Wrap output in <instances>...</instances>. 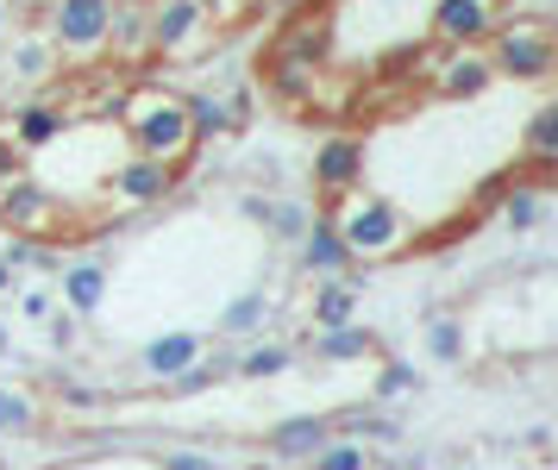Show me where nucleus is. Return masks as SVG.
<instances>
[{
    "label": "nucleus",
    "instance_id": "4c0bfd02",
    "mask_svg": "<svg viewBox=\"0 0 558 470\" xmlns=\"http://www.w3.org/2000/svg\"><path fill=\"white\" fill-rule=\"evenodd\" d=\"M7 289H13V270H7V264H0V296H7Z\"/></svg>",
    "mask_w": 558,
    "mask_h": 470
},
{
    "label": "nucleus",
    "instance_id": "ddd939ff",
    "mask_svg": "<svg viewBox=\"0 0 558 470\" xmlns=\"http://www.w3.org/2000/svg\"><path fill=\"white\" fill-rule=\"evenodd\" d=\"M332 439V421H314V414H295V421H277L270 426V458H289V465H307L314 451Z\"/></svg>",
    "mask_w": 558,
    "mask_h": 470
},
{
    "label": "nucleus",
    "instance_id": "393cba45",
    "mask_svg": "<svg viewBox=\"0 0 558 470\" xmlns=\"http://www.w3.org/2000/svg\"><path fill=\"white\" fill-rule=\"evenodd\" d=\"M307 470H371V451H364V439H345V433H332L327 446L307 458Z\"/></svg>",
    "mask_w": 558,
    "mask_h": 470
},
{
    "label": "nucleus",
    "instance_id": "dca6fc26",
    "mask_svg": "<svg viewBox=\"0 0 558 470\" xmlns=\"http://www.w3.org/2000/svg\"><path fill=\"white\" fill-rule=\"evenodd\" d=\"M307 346H314V358H320V364H357V358H377V351H383L377 333H371L364 321L332 326V333H314Z\"/></svg>",
    "mask_w": 558,
    "mask_h": 470
},
{
    "label": "nucleus",
    "instance_id": "2f4dec72",
    "mask_svg": "<svg viewBox=\"0 0 558 470\" xmlns=\"http://www.w3.org/2000/svg\"><path fill=\"white\" fill-rule=\"evenodd\" d=\"M202 7H207V25H239L252 0H202Z\"/></svg>",
    "mask_w": 558,
    "mask_h": 470
},
{
    "label": "nucleus",
    "instance_id": "aec40b11",
    "mask_svg": "<svg viewBox=\"0 0 558 470\" xmlns=\"http://www.w3.org/2000/svg\"><path fill=\"white\" fill-rule=\"evenodd\" d=\"M107 50L120 57H145L151 50V13L138 0H113V32H107Z\"/></svg>",
    "mask_w": 558,
    "mask_h": 470
},
{
    "label": "nucleus",
    "instance_id": "2eb2a0df",
    "mask_svg": "<svg viewBox=\"0 0 558 470\" xmlns=\"http://www.w3.org/2000/svg\"><path fill=\"white\" fill-rule=\"evenodd\" d=\"M63 276V308L70 314H101V301H107V264H95V257H76L70 270H57Z\"/></svg>",
    "mask_w": 558,
    "mask_h": 470
},
{
    "label": "nucleus",
    "instance_id": "ea45409f",
    "mask_svg": "<svg viewBox=\"0 0 558 470\" xmlns=\"http://www.w3.org/2000/svg\"><path fill=\"white\" fill-rule=\"evenodd\" d=\"M553 75H558V57H553Z\"/></svg>",
    "mask_w": 558,
    "mask_h": 470
},
{
    "label": "nucleus",
    "instance_id": "72a5a7b5",
    "mask_svg": "<svg viewBox=\"0 0 558 470\" xmlns=\"http://www.w3.org/2000/svg\"><path fill=\"white\" fill-rule=\"evenodd\" d=\"M20 314H26V321H45V314H51V289H26V296H20Z\"/></svg>",
    "mask_w": 558,
    "mask_h": 470
},
{
    "label": "nucleus",
    "instance_id": "9b49d317",
    "mask_svg": "<svg viewBox=\"0 0 558 470\" xmlns=\"http://www.w3.org/2000/svg\"><path fill=\"white\" fill-rule=\"evenodd\" d=\"M70 132V113L51 107V100H26V107H13V120H7V145L13 150H45L57 145Z\"/></svg>",
    "mask_w": 558,
    "mask_h": 470
},
{
    "label": "nucleus",
    "instance_id": "58836bf2",
    "mask_svg": "<svg viewBox=\"0 0 558 470\" xmlns=\"http://www.w3.org/2000/svg\"><path fill=\"white\" fill-rule=\"evenodd\" d=\"M546 7H553V13H558V0H546Z\"/></svg>",
    "mask_w": 558,
    "mask_h": 470
},
{
    "label": "nucleus",
    "instance_id": "a211bd4d",
    "mask_svg": "<svg viewBox=\"0 0 558 470\" xmlns=\"http://www.w3.org/2000/svg\"><path fill=\"white\" fill-rule=\"evenodd\" d=\"M245 214H252L257 226H270V239H282V245H302L307 220H314L295 201H264V195H245Z\"/></svg>",
    "mask_w": 558,
    "mask_h": 470
},
{
    "label": "nucleus",
    "instance_id": "1a4fd4ad",
    "mask_svg": "<svg viewBox=\"0 0 558 470\" xmlns=\"http://www.w3.org/2000/svg\"><path fill=\"white\" fill-rule=\"evenodd\" d=\"M177 176L170 164H157V157H138L132 150L126 164H113L107 170V201H126V207H157L163 195H177Z\"/></svg>",
    "mask_w": 558,
    "mask_h": 470
},
{
    "label": "nucleus",
    "instance_id": "9d476101",
    "mask_svg": "<svg viewBox=\"0 0 558 470\" xmlns=\"http://www.w3.org/2000/svg\"><path fill=\"white\" fill-rule=\"evenodd\" d=\"M427 75H433V95H446V100H477L496 82L483 50H446V57H433Z\"/></svg>",
    "mask_w": 558,
    "mask_h": 470
},
{
    "label": "nucleus",
    "instance_id": "0eeeda50",
    "mask_svg": "<svg viewBox=\"0 0 558 470\" xmlns=\"http://www.w3.org/2000/svg\"><path fill=\"white\" fill-rule=\"evenodd\" d=\"M364 164H371V145H364L357 132H327V138L314 145V189L327 195V207L339 195L364 189Z\"/></svg>",
    "mask_w": 558,
    "mask_h": 470
},
{
    "label": "nucleus",
    "instance_id": "20e7f679",
    "mask_svg": "<svg viewBox=\"0 0 558 470\" xmlns=\"http://www.w3.org/2000/svg\"><path fill=\"white\" fill-rule=\"evenodd\" d=\"M76 214L63 207V195L57 189H45V182H32V176H20V182H0V226L13 232V239H76L82 226H70Z\"/></svg>",
    "mask_w": 558,
    "mask_h": 470
},
{
    "label": "nucleus",
    "instance_id": "f3484780",
    "mask_svg": "<svg viewBox=\"0 0 558 470\" xmlns=\"http://www.w3.org/2000/svg\"><path fill=\"white\" fill-rule=\"evenodd\" d=\"M314 333H332V326H352L357 314V276H327V282H314Z\"/></svg>",
    "mask_w": 558,
    "mask_h": 470
},
{
    "label": "nucleus",
    "instance_id": "39448f33",
    "mask_svg": "<svg viewBox=\"0 0 558 470\" xmlns=\"http://www.w3.org/2000/svg\"><path fill=\"white\" fill-rule=\"evenodd\" d=\"M45 32H51L57 57L95 63V57L107 50V32H113V0H57Z\"/></svg>",
    "mask_w": 558,
    "mask_h": 470
},
{
    "label": "nucleus",
    "instance_id": "4468645a",
    "mask_svg": "<svg viewBox=\"0 0 558 470\" xmlns=\"http://www.w3.org/2000/svg\"><path fill=\"white\" fill-rule=\"evenodd\" d=\"M302 264L314 270V282H327V276H345L352 270V257H345V245H339V232H332L327 214H314L302 232Z\"/></svg>",
    "mask_w": 558,
    "mask_h": 470
},
{
    "label": "nucleus",
    "instance_id": "cd10ccee",
    "mask_svg": "<svg viewBox=\"0 0 558 470\" xmlns=\"http://www.w3.org/2000/svg\"><path fill=\"white\" fill-rule=\"evenodd\" d=\"M289 358H295L289 346H252L245 358H239V376H252V383H264V376H282V371H289Z\"/></svg>",
    "mask_w": 558,
    "mask_h": 470
},
{
    "label": "nucleus",
    "instance_id": "6e6552de",
    "mask_svg": "<svg viewBox=\"0 0 558 470\" xmlns=\"http://www.w3.org/2000/svg\"><path fill=\"white\" fill-rule=\"evenodd\" d=\"M496 20H502L496 0H439L433 7V38L446 50H477V45H489Z\"/></svg>",
    "mask_w": 558,
    "mask_h": 470
},
{
    "label": "nucleus",
    "instance_id": "bb28decb",
    "mask_svg": "<svg viewBox=\"0 0 558 470\" xmlns=\"http://www.w3.org/2000/svg\"><path fill=\"white\" fill-rule=\"evenodd\" d=\"M38 426V401L26 389H0V433H32Z\"/></svg>",
    "mask_w": 558,
    "mask_h": 470
},
{
    "label": "nucleus",
    "instance_id": "423d86ee",
    "mask_svg": "<svg viewBox=\"0 0 558 470\" xmlns=\"http://www.w3.org/2000/svg\"><path fill=\"white\" fill-rule=\"evenodd\" d=\"M145 13H151V57H163V63L195 57V50H202V38L214 32L202 0H151Z\"/></svg>",
    "mask_w": 558,
    "mask_h": 470
},
{
    "label": "nucleus",
    "instance_id": "f03ea898",
    "mask_svg": "<svg viewBox=\"0 0 558 470\" xmlns=\"http://www.w3.org/2000/svg\"><path fill=\"white\" fill-rule=\"evenodd\" d=\"M332 232H339V245L352 264H389V257H402L414 245V220H408V207H396L389 195L377 189H352V195H339L327 207Z\"/></svg>",
    "mask_w": 558,
    "mask_h": 470
},
{
    "label": "nucleus",
    "instance_id": "a878e982",
    "mask_svg": "<svg viewBox=\"0 0 558 470\" xmlns=\"http://www.w3.org/2000/svg\"><path fill=\"white\" fill-rule=\"evenodd\" d=\"M264 321H270V296H264V289H245L239 301H227V314H220V333H257Z\"/></svg>",
    "mask_w": 558,
    "mask_h": 470
},
{
    "label": "nucleus",
    "instance_id": "7ed1b4c3",
    "mask_svg": "<svg viewBox=\"0 0 558 470\" xmlns=\"http://www.w3.org/2000/svg\"><path fill=\"white\" fill-rule=\"evenodd\" d=\"M558 57V25L546 13H502L496 32H489V70L514 75V82H539L553 75Z\"/></svg>",
    "mask_w": 558,
    "mask_h": 470
},
{
    "label": "nucleus",
    "instance_id": "c9c22d12",
    "mask_svg": "<svg viewBox=\"0 0 558 470\" xmlns=\"http://www.w3.org/2000/svg\"><path fill=\"white\" fill-rule=\"evenodd\" d=\"M13 38V0H0V45Z\"/></svg>",
    "mask_w": 558,
    "mask_h": 470
},
{
    "label": "nucleus",
    "instance_id": "b1692460",
    "mask_svg": "<svg viewBox=\"0 0 558 470\" xmlns=\"http://www.w3.org/2000/svg\"><path fill=\"white\" fill-rule=\"evenodd\" d=\"M232 113H239V107H232L227 95H189V120H195V138H214V132H232Z\"/></svg>",
    "mask_w": 558,
    "mask_h": 470
},
{
    "label": "nucleus",
    "instance_id": "6ab92c4d",
    "mask_svg": "<svg viewBox=\"0 0 558 470\" xmlns=\"http://www.w3.org/2000/svg\"><path fill=\"white\" fill-rule=\"evenodd\" d=\"M57 45H51V32H26V38H13V57H7V70L20 75V82H51L57 75Z\"/></svg>",
    "mask_w": 558,
    "mask_h": 470
},
{
    "label": "nucleus",
    "instance_id": "a19ab883",
    "mask_svg": "<svg viewBox=\"0 0 558 470\" xmlns=\"http://www.w3.org/2000/svg\"><path fill=\"white\" fill-rule=\"evenodd\" d=\"M496 7H502V0H496Z\"/></svg>",
    "mask_w": 558,
    "mask_h": 470
},
{
    "label": "nucleus",
    "instance_id": "473e14b6",
    "mask_svg": "<svg viewBox=\"0 0 558 470\" xmlns=\"http://www.w3.org/2000/svg\"><path fill=\"white\" fill-rule=\"evenodd\" d=\"M163 470H220L207 451H163Z\"/></svg>",
    "mask_w": 558,
    "mask_h": 470
},
{
    "label": "nucleus",
    "instance_id": "4be33fe9",
    "mask_svg": "<svg viewBox=\"0 0 558 470\" xmlns=\"http://www.w3.org/2000/svg\"><path fill=\"white\" fill-rule=\"evenodd\" d=\"M527 164H558V100H546L539 113L527 120Z\"/></svg>",
    "mask_w": 558,
    "mask_h": 470
},
{
    "label": "nucleus",
    "instance_id": "7c9ffc66",
    "mask_svg": "<svg viewBox=\"0 0 558 470\" xmlns=\"http://www.w3.org/2000/svg\"><path fill=\"white\" fill-rule=\"evenodd\" d=\"M514 182H521V176H514V170L489 176V182H483L477 195H471V207H477V214H489V207H502V195H508V189H514Z\"/></svg>",
    "mask_w": 558,
    "mask_h": 470
},
{
    "label": "nucleus",
    "instance_id": "f8f14e48",
    "mask_svg": "<svg viewBox=\"0 0 558 470\" xmlns=\"http://www.w3.org/2000/svg\"><path fill=\"white\" fill-rule=\"evenodd\" d=\"M207 358V339L202 333H163V339H151L145 346V358H138V371L151 376V383H177L189 364H202Z\"/></svg>",
    "mask_w": 558,
    "mask_h": 470
},
{
    "label": "nucleus",
    "instance_id": "c756f323",
    "mask_svg": "<svg viewBox=\"0 0 558 470\" xmlns=\"http://www.w3.org/2000/svg\"><path fill=\"white\" fill-rule=\"evenodd\" d=\"M408 389H421V376L389 358V364H383V376H377V401H396V396H408Z\"/></svg>",
    "mask_w": 558,
    "mask_h": 470
},
{
    "label": "nucleus",
    "instance_id": "f704fd0d",
    "mask_svg": "<svg viewBox=\"0 0 558 470\" xmlns=\"http://www.w3.org/2000/svg\"><path fill=\"white\" fill-rule=\"evenodd\" d=\"M45 333H51V346H57V351H70V346H76V321H70V314H57V321L45 326Z\"/></svg>",
    "mask_w": 558,
    "mask_h": 470
},
{
    "label": "nucleus",
    "instance_id": "e433bc0d",
    "mask_svg": "<svg viewBox=\"0 0 558 470\" xmlns=\"http://www.w3.org/2000/svg\"><path fill=\"white\" fill-rule=\"evenodd\" d=\"M0 358H13V333H7V321H0Z\"/></svg>",
    "mask_w": 558,
    "mask_h": 470
},
{
    "label": "nucleus",
    "instance_id": "f257e3e1",
    "mask_svg": "<svg viewBox=\"0 0 558 470\" xmlns=\"http://www.w3.org/2000/svg\"><path fill=\"white\" fill-rule=\"evenodd\" d=\"M120 125H126L138 157H157L170 170H182L195 157V145H202L195 120H189V95L163 88V82H132L126 100H120Z\"/></svg>",
    "mask_w": 558,
    "mask_h": 470
},
{
    "label": "nucleus",
    "instance_id": "c85d7f7f",
    "mask_svg": "<svg viewBox=\"0 0 558 470\" xmlns=\"http://www.w3.org/2000/svg\"><path fill=\"white\" fill-rule=\"evenodd\" d=\"M427 351L439 358V364H452L458 351H464V333H458V321H433V326H427Z\"/></svg>",
    "mask_w": 558,
    "mask_h": 470
},
{
    "label": "nucleus",
    "instance_id": "5701e85b",
    "mask_svg": "<svg viewBox=\"0 0 558 470\" xmlns=\"http://www.w3.org/2000/svg\"><path fill=\"white\" fill-rule=\"evenodd\" d=\"M496 214H502L514 232H533V226H539V214H546V195H539L533 182H514V189L502 195V207H496Z\"/></svg>",
    "mask_w": 558,
    "mask_h": 470
},
{
    "label": "nucleus",
    "instance_id": "412c9836",
    "mask_svg": "<svg viewBox=\"0 0 558 470\" xmlns=\"http://www.w3.org/2000/svg\"><path fill=\"white\" fill-rule=\"evenodd\" d=\"M327 38H332V20H327V13H302V20L282 32L277 57H295V63H320V57H327Z\"/></svg>",
    "mask_w": 558,
    "mask_h": 470
}]
</instances>
